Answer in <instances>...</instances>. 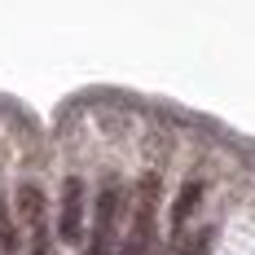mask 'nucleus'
Segmentation results:
<instances>
[{
  "instance_id": "obj_1",
  "label": "nucleus",
  "mask_w": 255,
  "mask_h": 255,
  "mask_svg": "<svg viewBox=\"0 0 255 255\" xmlns=\"http://www.w3.org/2000/svg\"><path fill=\"white\" fill-rule=\"evenodd\" d=\"M119 207H124V189H119V180H115V176H106V185L97 189L93 238H88V251H84V255H110V247H115V220H119Z\"/></svg>"
},
{
  "instance_id": "obj_2",
  "label": "nucleus",
  "mask_w": 255,
  "mask_h": 255,
  "mask_svg": "<svg viewBox=\"0 0 255 255\" xmlns=\"http://www.w3.org/2000/svg\"><path fill=\"white\" fill-rule=\"evenodd\" d=\"M154 203H158V172H145L136 185V216H132V233H128V251L124 255H145L154 229Z\"/></svg>"
},
{
  "instance_id": "obj_3",
  "label": "nucleus",
  "mask_w": 255,
  "mask_h": 255,
  "mask_svg": "<svg viewBox=\"0 0 255 255\" xmlns=\"http://www.w3.org/2000/svg\"><path fill=\"white\" fill-rule=\"evenodd\" d=\"M18 216L31 229V255H49L53 238H49V207H44V194L35 185H18Z\"/></svg>"
},
{
  "instance_id": "obj_4",
  "label": "nucleus",
  "mask_w": 255,
  "mask_h": 255,
  "mask_svg": "<svg viewBox=\"0 0 255 255\" xmlns=\"http://www.w3.org/2000/svg\"><path fill=\"white\" fill-rule=\"evenodd\" d=\"M79 229H84V180L66 176L62 180V216H57V233H62V242H79Z\"/></svg>"
},
{
  "instance_id": "obj_5",
  "label": "nucleus",
  "mask_w": 255,
  "mask_h": 255,
  "mask_svg": "<svg viewBox=\"0 0 255 255\" xmlns=\"http://www.w3.org/2000/svg\"><path fill=\"white\" fill-rule=\"evenodd\" d=\"M198 198H203V185H198V180H185V189H180L176 207H172V233L185 229V220H189V211L198 207Z\"/></svg>"
},
{
  "instance_id": "obj_6",
  "label": "nucleus",
  "mask_w": 255,
  "mask_h": 255,
  "mask_svg": "<svg viewBox=\"0 0 255 255\" xmlns=\"http://www.w3.org/2000/svg\"><path fill=\"white\" fill-rule=\"evenodd\" d=\"M18 247H22V238H18V225L9 216V198H0V255H13Z\"/></svg>"
}]
</instances>
